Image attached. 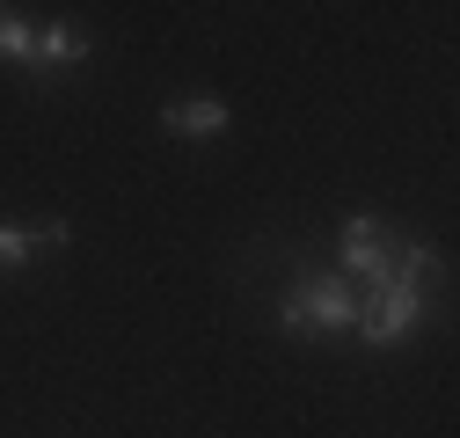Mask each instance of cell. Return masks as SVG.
Wrapping results in <instances>:
<instances>
[{
  "mask_svg": "<svg viewBox=\"0 0 460 438\" xmlns=\"http://www.w3.org/2000/svg\"><path fill=\"white\" fill-rule=\"evenodd\" d=\"M37 256V241H30V227H15V219H0V270H22Z\"/></svg>",
  "mask_w": 460,
  "mask_h": 438,
  "instance_id": "6",
  "label": "cell"
},
{
  "mask_svg": "<svg viewBox=\"0 0 460 438\" xmlns=\"http://www.w3.org/2000/svg\"><path fill=\"white\" fill-rule=\"evenodd\" d=\"M161 125L176 132V139H190V146H205L219 132H234V110H226L219 95H176V102L161 110Z\"/></svg>",
  "mask_w": 460,
  "mask_h": 438,
  "instance_id": "4",
  "label": "cell"
},
{
  "mask_svg": "<svg viewBox=\"0 0 460 438\" xmlns=\"http://www.w3.org/2000/svg\"><path fill=\"white\" fill-rule=\"evenodd\" d=\"M358 285L343 270H300L278 300V328L300 344H322V337H358Z\"/></svg>",
  "mask_w": 460,
  "mask_h": 438,
  "instance_id": "1",
  "label": "cell"
},
{
  "mask_svg": "<svg viewBox=\"0 0 460 438\" xmlns=\"http://www.w3.org/2000/svg\"><path fill=\"white\" fill-rule=\"evenodd\" d=\"M88 51H95V37H88L81 22H51V30H37V51H30V74H37V81H59V74L88 66Z\"/></svg>",
  "mask_w": 460,
  "mask_h": 438,
  "instance_id": "3",
  "label": "cell"
},
{
  "mask_svg": "<svg viewBox=\"0 0 460 438\" xmlns=\"http://www.w3.org/2000/svg\"><path fill=\"white\" fill-rule=\"evenodd\" d=\"M30 51H37V22H30V15H15V8H0V59L30 74Z\"/></svg>",
  "mask_w": 460,
  "mask_h": 438,
  "instance_id": "5",
  "label": "cell"
},
{
  "mask_svg": "<svg viewBox=\"0 0 460 438\" xmlns=\"http://www.w3.org/2000/svg\"><path fill=\"white\" fill-rule=\"evenodd\" d=\"M417 321H424V285H387V293H366V300H358V344L394 351Z\"/></svg>",
  "mask_w": 460,
  "mask_h": 438,
  "instance_id": "2",
  "label": "cell"
},
{
  "mask_svg": "<svg viewBox=\"0 0 460 438\" xmlns=\"http://www.w3.org/2000/svg\"><path fill=\"white\" fill-rule=\"evenodd\" d=\"M30 241L37 249H66L74 241V219H44V227H30Z\"/></svg>",
  "mask_w": 460,
  "mask_h": 438,
  "instance_id": "7",
  "label": "cell"
}]
</instances>
